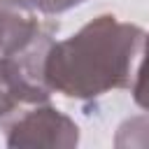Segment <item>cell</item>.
<instances>
[{"mask_svg":"<svg viewBox=\"0 0 149 149\" xmlns=\"http://www.w3.org/2000/svg\"><path fill=\"white\" fill-rule=\"evenodd\" d=\"M47 26L49 23L35 19L33 7L23 0H0V58L30 47Z\"/></svg>","mask_w":149,"mask_h":149,"instance_id":"cell-4","label":"cell"},{"mask_svg":"<svg viewBox=\"0 0 149 149\" xmlns=\"http://www.w3.org/2000/svg\"><path fill=\"white\" fill-rule=\"evenodd\" d=\"M54 23H49L30 47L0 58V121L23 107L49 102L51 88L44 81V56L54 42Z\"/></svg>","mask_w":149,"mask_h":149,"instance_id":"cell-2","label":"cell"},{"mask_svg":"<svg viewBox=\"0 0 149 149\" xmlns=\"http://www.w3.org/2000/svg\"><path fill=\"white\" fill-rule=\"evenodd\" d=\"M28 7L42 12V14H61V12H68L86 0H23Z\"/></svg>","mask_w":149,"mask_h":149,"instance_id":"cell-6","label":"cell"},{"mask_svg":"<svg viewBox=\"0 0 149 149\" xmlns=\"http://www.w3.org/2000/svg\"><path fill=\"white\" fill-rule=\"evenodd\" d=\"M144 30L100 14L74 35L54 40L44 56V81L51 93L93 100L133 81V65L142 49Z\"/></svg>","mask_w":149,"mask_h":149,"instance_id":"cell-1","label":"cell"},{"mask_svg":"<svg viewBox=\"0 0 149 149\" xmlns=\"http://www.w3.org/2000/svg\"><path fill=\"white\" fill-rule=\"evenodd\" d=\"M133 84V100L137 107H142L144 112H149V33H144V42H142V61L140 68L135 72Z\"/></svg>","mask_w":149,"mask_h":149,"instance_id":"cell-5","label":"cell"},{"mask_svg":"<svg viewBox=\"0 0 149 149\" xmlns=\"http://www.w3.org/2000/svg\"><path fill=\"white\" fill-rule=\"evenodd\" d=\"M7 147H56L70 149L79 142L77 123L49 102L30 105L0 121Z\"/></svg>","mask_w":149,"mask_h":149,"instance_id":"cell-3","label":"cell"}]
</instances>
